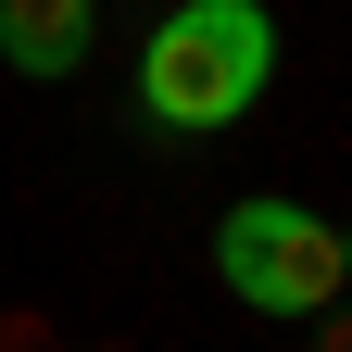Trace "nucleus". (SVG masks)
Instances as JSON below:
<instances>
[{
  "label": "nucleus",
  "mask_w": 352,
  "mask_h": 352,
  "mask_svg": "<svg viewBox=\"0 0 352 352\" xmlns=\"http://www.w3.org/2000/svg\"><path fill=\"white\" fill-rule=\"evenodd\" d=\"M88 51H101V0H0V63L63 88Z\"/></svg>",
  "instance_id": "7ed1b4c3"
},
{
  "label": "nucleus",
  "mask_w": 352,
  "mask_h": 352,
  "mask_svg": "<svg viewBox=\"0 0 352 352\" xmlns=\"http://www.w3.org/2000/svg\"><path fill=\"white\" fill-rule=\"evenodd\" d=\"M340 277H352V227H340Z\"/></svg>",
  "instance_id": "39448f33"
},
{
  "label": "nucleus",
  "mask_w": 352,
  "mask_h": 352,
  "mask_svg": "<svg viewBox=\"0 0 352 352\" xmlns=\"http://www.w3.org/2000/svg\"><path fill=\"white\" fill-rule=\"evenodd\" d=\"M264 76H277V13L264 0H176L139 51V113L164 139H214L264 101Z\"/></svg>",
  "instance_id": "f257e3e1"
},
{
  "label": "nucleus",
  "mask_w": 352,
  "mask_h": 352,
  "mask_svg": "<svg viewBox=\"0 0 352 352\" xmlns=\"http://www.w3.org/2000/svg\"><path fill=\"white\" fill-rule=\"evenodd\" d=\"M315 352H352V315H340V302H327V315H315Z\"/></svg>",
  "instance_id": "20e7f679"
},
{
  "label": "nucleus",
  "mask_w": 352,
  "mask_h": 352,
  "mask_svg": "<svg viewBox=\"0 0 352 352\" xmlns=\"http://www.w3.org/2000/svg\"><path fill=\"white\" fill-rule=\"evenodd\" d=\"M214 277H227L252 315H302L315 327L327 302H340V227H315L302 201H239L227 227H214Z\"/></svg>",
  "instance_id": "f03ea898"
}]
</instances>
